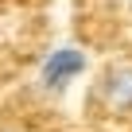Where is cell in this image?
<instances>
[{
    "mask_svg": "<svg viewBox=\"0 0 132 132\" xmlns=\"http://www.w3.org/2000/svg\"><path fill=\"white\" fill-rule=\"evenodd\" d=\"M86 51L82 47H74V43H62V47H54L43 62H39V89L43 93H51V97H58V93H66L82 74H86Z\"/></svg>",
    "mask_w": 132,
    "mask_h": 132,
    "instance_id": "6da1fadb",
    "label": "cell"
},
{
    "mask_svg": "<svg viewBox=\"0 0 132 132\" xmlns=\"http://www.w3.org/2000/svg\"><path fill=\"white\" fill-rule=\"evenodd\" d=\"M89 101H97L113 117H132V62L128 58L109 62L105 70H101V78L93 82Z\"/></svg>",
    "mask_w": 132,
    "mask_h": 132,
    "instance_id": "7a4b0ae2",
    "label": "cell"
},
{
    "mask_svg": "<svg viewBox=\"0 0 132 132\" xmlns=\"http://www.w3.org/2000/svg\"><path fill=\"white\" fill-rule=\"evenodd\" d=\"M128 4H132V0H128Z\"/></svg>",
    "mask_w": 132,
    "mask_h": 132,
    "instance_id": "3957f363",
    "label": "cell"
}]
</instances>
